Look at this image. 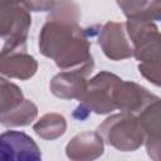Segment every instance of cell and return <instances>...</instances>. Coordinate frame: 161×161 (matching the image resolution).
Listing matches in <instances>:
<instances>
[{
    "mask_svg": "<svg viewBox=\"0 0 161 161\" xmlns=\"http://www.w3.org/2000/svg\"><path fill=\"white\" fill-rule=\"evenodd\" d=\"M97 132L104 143L123 152L140 148L145 140L137 116L126 112L108 116L97 127Z\"/></svg>",
    "mask_w": 161,
    "mask_h": 161,
    "instance_id": "2",
    "label": "cell"
},
{
    "mask_svg": "<svg viewBox=\"0 0 161 161\" xmlns=\"http://www.w3.org/2000/svg\"><path fill=\"white\" fill-rule=\"evenodd\" d=\"M79 19L80 10L77 3L73 0H55L47 16V20H57L72 24H78Z\"/></svg>",
    "mask_w": 161,
    "mask_h": 161,
    "instance_id": "15",
    "label": "cell"
},
{
    "mask_svg": "<svg viewBox=\"0 0 161 161\" xmlns=\"http://www.w3.org/2000/svg\"><path fill=\"white\" fill-rule=\"evenodd\" d=\"M39 52L63 70L94 64L89 31L78 24L47 20L39 34Z\"/></svg>",
    "mask_w": 161,
    "mask_h": 161,
    "instance_id": "1",
    "label": "cell"
},
{
    "mask_svg": "<svg viewBox=\"0 0 161 161\" xmlns=\"http://www.w3.org/2000/svg\"><path fill=\"white\" fill-rule=\"evenodd\" d=\"M123 14L130 18H143L151 21L160 20V0H116Z\"/></svg>",
    "mask_w": 161,
    "mask_h": 161,
    "instance_id": "13",
    "label": "cell"
},
{
    "mask_svg": "<svg viewBox=\"0 0 161 161\" xmlns=\"http://www.w3.org/2000/svg\"><path fill=\"white\" fill-rule=\"evenodd\" d=\"M38 116V107L30 99H23L14 108L0 113V125L5 127H23L31 125Z\"/></svg>",
    "mask_w": 161,
    "mask_h": 161,
    "instance_id": "12",
    "label": "cell"
},
{
    "mask_svg": "<svg viewBox=\"0 0 161 161\" xmlns=\"http://www.w3.org/2000/svg\"><path fill=\"white\" fill-rule=\"evenodd\" d=\"M138 122L142 127L148 156L157 161L160 160L161 151V138H160V99L151 102L137 114Z\"/></svg>",
    "mask_w": 161,
    "mask_h": 161,
    "instance_id": "10",
    "label": "cell"
},
{
    "mask_svg": "<svg viewBox=\"0 0 161 161\" xmlns=\"http://www.w3.org/2000/svg\"><path fill=\"white\" fill-rule=\"evenodd\" d=\"M121 78L111 72H99L87 82L84 94L79 99L73 116L78 119H84L91 112L96 114H108L116 109L113 103V89Z\"/></svg>",
    "mask_w": 161,
    "mask_h": 161,
    "instance_id": "3",
    "label": "cell"
},
{
    "mask_svg": "<svg viewBox=\"0 0 161 161\" xmlns=\"http://www.w3.org/2000/svg\"><path fill=\"white\" fill-rule=\"evenodd\" d=\"M38 62L26 50V39H6L0 50V74L20 80L30 79Z\"/></svg>",
    "mask_w": 161,
    "mask_h": 161,
    "instance_id": "4",
    "label": "cell"
},
{
    "mask_svg": "<svg viewBox=\"0 0 161 161\" xmlns=\"http://www.w3.org/2000/svg\"><path fill=\"white\" fill-rule=\"evenodd\" d=\"M20 1H21V0H20Z\"/></svg>",
    "mask_w": 161,
    "mask_h": 161,
    "instance_id": "18",
    "label": "cell"
},
{
    "mask_svg": "<svg viewBox=\"0 0 161 161\" xmlns=\"http://www.w3.org/2000/svg\"><path fill=\"white\" fill-rule=\"evenodd\" d=\"M98 44L111 60H123L133 57V47L127 35L125 23L107 21L99 29Z\"/></svg>",
    "mask_w": 161,
    "mask_h": 161,
    "instance_id": "7",
    "label": "cell"
},
{
    "mask_svg": "<svg viewBox=\"0 0 161 161\" xmlns=\"http://www.w3.org/2000/svg\"><path fill=\"white\" fill-rule=\"evenodd\" d=\"M30 25V13L20 0H0V38L26 39Z\"/></svg>",
    "mask_w": 161,
    "mask_h": 161,
    "instance_id": "5",
    "label": "cell"
},
{
    "mask_svg": "<svg viewBox=\"0 0 161 161\" xmlns=\"http://www.w3.org/2000/svg\"><path fill=\"white\" fill-rule=\"evenodd\" d=\"M93 65H84L75 69H65L55 74L50 80V92L60 99H80L87 88L88 75Z\"/></svg>",
    "mask_w": 161,
    "mask_h": 161,
    "instance_id": "9",
    "label": "cell"
},
{
    "mask_svg": "<svg viewBox=\"0 0 161 161\" xmlns=\"http://www.w3.org/2000/svg\"><path fill=\"white\" fill-rule=\"evenodd\" d=\"M34 132L43 140L53 141L63 136L67 131V121L63 114L50 112L42 116L33 126Z\"/></svg>",
    "mask_w": 161,
    "mask_h": 161,
    "instance_id": "14",
    "label": "cell"
},
{
    "mask_svg": "<svg viewBox=\"0 0 161 161\" xmlns=\"http://www.w3.org/2000/svg\"><path fill=\"white\" fill-rule=\"evenodd\" d=\"M24 99L20 87L0 77V113L18 106Z\"/></svg>",
    "mask_w": 161,
    "mask_h": 161,
    "instance_id": "16",
    "label": "cell"
},
{
    "mask_svg": "<svg viewBox=\"0 0 161 161\" xmlns=\"http://www.w3.org/2000/svg\"><path fill=\"white\" fill-rule=\"evenodd\" d=\"M21 3L24 4V6L29 10V11H49L55 0H21Z\"/></svg>",
    "mask_w": 161,
    "mask_h": 161,
    "instance_id": "17",
    "label": "cell"
},
{
    "mask_svg": "<svg viewBox=\"0 0 161 161\" xmlns=\"http://www.w3.org/2000/svg\"><path fill=\"white\" fill-rule=\"evenodd\" d=\"M112 98L116 109L136 116L151 102L160 99L157 96L148 92V89L145 87L135 82H127L122 79L114 86Z\"/></svg>",
    "mask_w": 161,
    "mask_h": 161,
    "instance_id": "8",
    "label": "cell"
},
{
    "mask_svg": "<svg viewBox=\"0 0 161 161\" xmlns=\"http://www.w3.org/2000/svg\"><path fill=\"white\" fill-rule=\"evenodd\" d=\"M42 152L36 142L25 132L0 133V161H39Z\"/></svg>",
    "mask_w": 161,
    "mask_h": 161,
    "instance_id": "6",
    "label": "cell"
},
{
    "mask_svg": "<svg viewBox=\"0 0 161 161\" xmlns=\"http://www.w3.org/2000/svg\"><path fill=\"white\" fill-rule=\"evenodd\" d=\"M104 152V142L98 132L84 131L75 135L65 146V155L73 161H91Z\"/></svg>",
    "mask_w": 161,
    "mask_h": 161,
    "instance_id": "11",
    "label": "cell"
}]
</instances>
